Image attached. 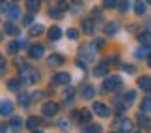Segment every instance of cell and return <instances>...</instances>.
<instances>
[{"label": "cell", "instance_id": "2", "mask_svg": "<svg viewBox=\"0 0 151 133\" xmlns=\"http://www.w3.org/2000/svg\"><path fill=\"white\" fill-rule=\"evenodd\" d=\"M78 53H80V56H82L86 62H93V58H95V45L82 43V47L78 49Z\"/></svg>", "mask_w": 151, "mask_h": 133}, {"label": "cell", "instance_id": "25", "mask_svg": "<svg viewBox=\"0 0 151 133\" xmlns=\"http://www.w3.org/2000/svg\"><path fill=\"white\" fill-rule=\"evenodd\" d=\"M90 120H91V113L88 111V109H84V111H80V124H88L90 122Z\"/></svg>", "mask_w": 151, "mask_h": 133}, {"label": "cell", "instance_id": "31", "mask_svg": "<svg viewBox=\"0 0 151 133\" xmlns=\"http://www.w3.org/2000/svg\"><path fill=\"white\" fill-rule=\"evenodd\" d=\"M129 0H119V2H118V8H119V11H123V13H125V11H129Z\"/></svg>", "mask_w": 151, "mask_h": 133}, {"label": "cell", "instance_id": "42", "mask_svg": "<svg viewBox=\"0 0 151 133\" xmlns=\"http://www.w3.org/2000/svg\"><path fill=\"white\" fill-rule=\"evenodd\" d=\"M41 96H43V92H34V94H32V100H39Z\"/></svg>", "mask_w": 151, "mask_h": 133}, {"label": "cell", "instance_id": "11", "mask_svg": "<svg viewBox=\"0 0 151 133\" xmlns=\"http://www.w3.org/2000/svg\"><path fill=\"white\" fill-rule=\"evenodd\" d=\"M6 11H8V17H9L11 21L19 19V15H21V11H19V8H17L15 4H11V6H8V9H6Z\"/></svg>", "mask_w": 151, "mask_h": 133}, {"label": "cell", "instance_id": "26", "mask_svg": "<svg viewBox=\"0 0 151 133\" xmlns=\"http://www.w3.org/2000/svg\"><path fill=\"white\" fill-rule=\"evenodd\" d=\"M84 133H103V128L95 126V124H90L88 128H84Z\"/></svg>", "mask_w": 151, "mask_h": 133}, {"label": "cell", "instance_id": "44", "mask_svg": "<svg viewBox=\"0 0 151 133\" xmlns=\"http://www.w3.org/2000/svg\"><path fill=\"white\" fill-rule=\"evenodd\" d=\"M4 66H6V60H4V56L0 55V68H4Z\"/></svg>", "mask_w": 151, "mask_h": 133}, {"label": "cell", "instance_id": "50", "mask_svg": "<svg viewBox=\"0 0 151 133\" xmlns=\"http://www.w3.org/2000/svg\"><path fill=\"white\" fill-rule=\"evenodd\" d=\"M110 133H116V131H110Z\"/></svg>", "mask_w": 151, "mask_h": 133}, {"label": "cell", "instance_id": "7", "mask_svg": "<svg viewBox=\"0 0 151 133\" xmlns=\"http://www.w3.org/2000/svg\"><path fill=\"white\" fill-rule=\"evenodd\" d=\"M11 113H13V103L9 100L0 101V114H2V116H9Z\"/></svg>", "mask_w": 151, "mask_h": 133}, {"label": "cell", "instance_id": "19", "mask_svg": "<svg viewBox=\"0 0 151 133\" xmlns=\"http://www.w3.org/2000/svg\"><path fill=\"white\" fill-rule=\"evenodd\" d=\"M118 126H119V129H121V131H131L134 124H132V120L125 118V120H121V122H118Z\"/></svg>", "mask_w": 151, "mask_h": 133}, {"label": "cell", "instance_id": "5", "mask_svg": "<svg viewBox=\"0 0 151 133\" xmlns=\"http://www.w3.org/2000/svg\"><path fill=\"white\" fill-rule=\"evenodd\" d=\"M69 81H71V77H69V73H65V71H60V73H56L54 77H52V81H50V83L58 86V84H67Z\"/></svg>", "mask_w": 151, "mask_h": 133}, {"label": "cell", "instance_id": "27", "mask_svg": "<svg viewBox=\"0 0 151 133\" xmlns=\"http://www.w3.org/2000/svg\"><path fill=\"white\" fill-rule=\"evenodd\" d=\"M6 51H8V55H17V51H19V43H17V41H11V43H8V47H6Z\"/></svg>", "mask_w": 151, "mask_h": 133}, {"label": "cell", "instance_id": "10", "mask_svg": "<svg viewBox=\"0 0 151 133\" xmlns=\"http://www.w3.org/2000/svg\"><path fill=\"white\" fill-rule=\"evenodd\" d=\"M60 38H62V30L58 26H50L49 28V39L50 41H58Z\"/></svg>", "mask_w": 151, "mask_h": 133}, {"label": "cell", "instance_id": "34", "mask_svg": "<svg viewBox=\"0 0 151 133\" xmlns=\"http://www.w3.org/2000/svg\"><path fill=\"white\" fill-rule=\"evenodd\" d=\"M138 124H140V126H149V120H147V116L144 113L138 114Z\"/></svg>", "mask_w": 151, "mask_h": 133}, {"label": "cell", "instance_id": "22", "mask_svg": "<svg viewBox=\"0 0 151 133\" xmlns=\"http://www.w3.org/2000/svg\"><path fill=\"white\" fill-rule=\"evenodd\" d=\"M43 32H45V26L43 25H36V26L30 28V36L32 38H36V36H39V34H43Z\"/></svg>", "mask_w": 151, "mask_h": 133}, {"label": "cell", "instance_id": "37", "mask_svg": "<svg viewBox=\"0 0 151 133\" xmlns=\"http://www.w3.org/2000/svg\"><path fill=\"white\" fill-rule=\"evenodd\" d=\"M49 17H52V19H60V17H62V9H50L49 11Z\"/></svg>", "mask_w": 151, "mask_h": 133}, {"label": "cell", "instance_id": "18", "mask_svg": "<svg viewBox=\"0 0 151 133\" xmlns=\"http://www.w3.org/2000/svg\"><path fill=\"white\" fill-rule=\"evenodd\" d=\"M140 111H142L144 114H147V113H151V96H147V97H144V100H142Z\"/></svg>", "mask_w": 151, "mask_h": 133}, {"label": "cell", "instance_id": "49", "mask_svg": "<svg viewBox=\"0 0 151 133\" xmlns=\"http://www.w3.org/2000/svg\"><path fill=\"white\" fill-rule=\"evenodd\" d=\"M0 39H2V34H0Z\"/></svg>", "mask_w": 151, "mask_h": 133}, {"label": "cell", "instance_id": "3", "mask_svg": "<svg viewBox=\"0 0 151 133\" xmlns=\"http://www.w3.org/2000/svg\"><path fill=\"white\" fill-rule=\"evenodd\" d=\"M121 86V79L118 75H112V77L104 79V90H118Z\"/></svg>", "mask_w": 151, "mask_h": 133}, {"label": "cell", "instance_id": "33", "mask_svg": "<svg viewBox=\"0 0 151 133\" xmlns=\"http://www.w3.org/2000/svg\"><path fill=\"white\" fill-rule=\"evenodd\" d=\"M58 128H60L62 131H67V129H69V120H65V118L58 120Z\"/></svg>", "mask_w": 151, "mask_h": 133}, {"label": "cell", "instance_id": "30", "mask_svg": "<svg viewBox=\"0 0 151 133\" xmlns=\"http://www.w3.org/2000/svg\"><path fill=\"white\" fill-rule=\"evenodd\" d=\"M134 97H136V92H134V90H129V92L123 96V101H125V103H132V101H134Z\"/></svg>", "mask_w": 151, "mask_h": 133}, {"label": "cell", "instance_id": "38", "mask_svg": "<svg viewBox=\"0 0 151 133\" xmlns=\"http://www.w3.org/2000/svg\"><path fill=\"white\" fill-rule=\"evenodd\" d=\"M32 13H26V15H22V25H32Z\"/></svg>", "mask_w": 151, "mask_h": 133}, {"label": "cell", "instance_id": "28", "mask_svg": "<svg viewBox=\"0 0 151 133\" xmlns=\"http://www.w3.org/2000/svg\"><path fill=\"white\" fill-rule=\"evenodd\" d=\"M146 4H147V2H138V4H136V8H134L136 15H144V13H146V9H147Z\"/></svg>", "mask_w": 151, "mask_h": 133}, {"label": "cell", "instance_id": "24", "mask_svg": "<svg viewBox=\"0 0 151 133\" xmlns=\"http://www.w3.org/2000/svg\"><path fill=\"white\" fill-rule=\"evenodd\" d=\"M82 30L86 34H91V32H93V23H91L90 19H84L82 21Z\"/></svg>", "mask_w": 151, "mask_h": 133}, {"label": "cell", "instance_id": "20", "mask_svg": "<svg viewBox=\"0 0 151 133\" xmlns=\"http://www.w3.org/2000/svg\"><path fill=\"white\" fill-rule=\"evenodd\" d=\"M47 64L49 66H60V64H63V58H62V56H58V55H52V56L47 58Z\"/></svg>", "mask_w": 151, "mask_h": 133}, {"label": "cell", "instance_id": "39", "mask_svg": "<svg viewBox=\"0 0 151 133\" xmlns=\"http://www.w3.org/2000/svg\"><path fill=\"white\" fill-rule=\"evenodd\" d=\"M19 103H21V105H28V103H30V100H28L26 94H21V96H19Z\"/></svg>", "mask_w": 151, "mask_h": 133}, {"label": "cell", "instance_id": "6", "mask_svg": "<svg viewBox=\"0 0 151 133\" xmlns=\"http://www.w3.org/2000/svg\"><path fill=\"white\" fill-rule=\"evenodd\" d=\"M93 111L99 114V116H103V118H106L108 114H110V109L104 105V103H101V101H95L93 103Z\"/></svg>", "mask_w": 151, "mask_h": 133}, {"label": "cell", "instance_id": "4", "mask_svg": "<svg viewBox=\"0 0 151 133\" xmlns=\"http://www.w3.org/2000/svg\"><path fill=\"white\" fill-rule=\"evenodd\" d=\"M58 111H60V105L54 101H47L43 105V113H45V116H54V114H58Z\"/></svg>", "mask_w": 151, "mask_h": 133}, {"label": "cell", "instance_id": "35", "mask_svg": "<svg viewBox=\"0 0 151 133\" xmlns=\"http://www.w3.org/2000/svg\"><path fill=\"white\" fill-rule=\"evenodd\" d=\"M65 34H67L69 39H77V38H78V30H75V28H67Z\"/></svg>", "mask_w": 151, "mask_h": 133}, {"label": "cell", "instance_id": "40", "mask_svg": "<svg viewBox=\"0 0 151 133\" xmlns=\"http://www.w3.org/2000/svg\"><path fill=\"white\" fill-rule=\"evenodd\" d=\"M58 9H62V11H65V9H67V4H65V2H63V0H62V2H58Z\"/></svg>", "mask_w": 151, "mask_h": 133}, {"label": "cell", "instance_id": "43", "mask_svg": "<svg viewBox=\"0 0 151 133\" xmlns=\"http://www.w3.org/2000/svg\"><path fill=\"white\" fill-rule=\"evenodd\" d=\"M0 9H8V4H6L4 0H0Z\"/></svg>", "mask_w": 151, "mask_h": 133}, {"label": "cell", "instance_id": "15", "mask_svg": "<svg viewBox=\"0 0 151 133\" xmlns=\"http://www.w3.org/2000/svg\"><path fill=\"white\" fill-rule=\"evenodd\" d=\"M4 32L8 34V36H17V34H19V28H17L13 23H6V25H4Z\"/></svg>", "mask_w": 151, "mask_h": 133}, {"label": "cell", "instance_id": "46", "mask_svg": "<svg viewBox=\"0 0 151 133\" xmlns=\"http://www.w3.org/2000/svg\"><path fill=\"white\" fill-rule=\"evenodd\" d=\"M73 2H75V4H80V2H82V0H73Z\"/></svg>", "mask_w": 151, "mask_h": 133}, {"label": "cell", "instance_id": "29", "mask_svg": "<svg viewBox=\"0 0 151 133\" xmlns=\"http://www.w3.org/2000/svg\"><path fill=\"white\" fill-rule=\"evenodd\" d=\"M8 88L11 92H17V90H19V79H9L8 81Z\"/></svg>", "mask_w": 151, "mask_h": 133}, {"label": "cell", "instance_id": "17", "mask_svg": "<svg viewBox=\"0 0 151 133\" xmlns=\"http://www.w3.org/2000/svg\"><path fill=\"white\" fill-rule=\"evenodd\" d=\"M138 86H140L142 90H151V77H140L138 79Z\"/></svg>", "mask_w": 151, "mask_h": 133}, {"label": "cell", "instance_id": "23", "mask_svg": "<svg viewBox=\"0 0 151 133\" xmlns=\"http://www.w3.org/2000/svg\"><path fill=\"white\" fill-rule=\"evenodd\" d=\"M26 8L30 9V13L39 9V0H26Z\"/></svg>", "mask_w": 151, "mask_h": 133}, {"label": "cell", "instance_id": "48", "mask_svg": "<svg viewBox=\"0 0 151 133\" xmlns=\"http://www.w3.org/2000/svg\"><path fill=\"white\" fill-rule=\"evenodd\" d=\"M34 133H41V131H37V129H36V131H34Z\"/></svg>", "mask_w": 151, "mask_h": 133}, {"label": "cell", "instance_id": "8", "mask_svg": "<svg viewBox=\"0 0 151 133\" xmlns=\"http://www.w3.org/2000/svg\"><path fill=\"white\" fill-rule=\"evenodd\" d=\"M80 96L84 97V100H91V97L95 96V90L91 84H82L80 86Z\"/></svg>", "mask_w": 151, "mask_h": 133}, {"label": "cell", "instance_id": "45", "mask_svg": "<svg viewBox=\"0 0 151 133\" xmlns=\"http://www.w3.org/2000/svg\"><path fill=\"white\" fill-rule=\"evenodd\" d=\"M147 66L151 68V56H149V58H147Z\"/></svg>", "mask_w": 151, "mask_h": 133}, {"label": "cell", "instance_id": "36", "mask_svg": "<svg viewBox=\"0 0 151 133\" xmlns=\"http://www.w3.org/2000/svg\"><path fill=\"white\" fill-rule=\"evenodd\" d=\"M116 4H118V0H103V8H106V9L116 8Z\"/></svg>", "mask_w": 151, "mask_h": 133}, {"label": "cell", "instance_id": "14", "mask_svg": "<svg viewBox=\"0 0 151 133\" xmlns=\"http://www.w3.org/2000/svg\"><path fill=\"white\" fill-rule=\"evenodd\" d=\"M106 73H108V68H106V64H104V62L97 64V68L93 69V75H95V77H104Z\"/></svg>", "mask_w": 151, "mask_h": 133}, {"label": "cell", "instance_id": "16", "mask_svg": "<svg viewBox=\"0 0 151 133\" xmlns=\"http://www.w3.org/2000/svg\"><path fill=\"white\" fill-rule=\"evenodd\" d=\"M119 30V25H118V23H108V25L106 26H104V34H106V36H112V34H116V32H118Z\"/></svg>", "mask_w": 151, "mask_h": 133}, {"label": "cell", "instance_id": "21", "mask_svg": "<svg viewBox=\"0 0 151 133\" xmlns=\"http://www.w3.org/2000/svg\"><path fill=\"white\" fill-rule=\"evenodd\" d=\"M37 126H39V120H37L36 116H30V118L26 120V128H28V129L36 131V129H37Z\"/></svg>", "mask_w": 151, "mask_h": 133}, {"label": "cell", "instance_id": "47", "mask_svg": "<svg viewBox=\"0 0 151 133\" xmlns=\"http://www.w3.org/2000/svg\"><path fill=\"white\" fill-rule=\"evenodd\" d=\"M146 2H147V4H151V0H146Z\"/></svg>", "mask_w": 151, "mask_h": 133}, {"label": "cell", "instance_id": "1", "mask_svg": "<svg viewBox=\"0 0 151 133\" xmlns=\"http://www.w3.org/2000/svg\"><path fill=\"white\" fill-rule=\"evenodd\" d=\"M19 75H21L22 83H26V84H32V83H36V81L39 79V73H37L34 68L26 66V64H21V68H19Z\"/></svg>", "mask_w": 151, "mask_h": 133}, {"label": "cell", "instance_id": "41", "mask_svg": "<svg viewBox=\"0 0 151 133\" xmlns=\"http://www.w3.org/2000/svg\"><path fill=\"white\" fill-rule=\"evenodd\" d=\"M123 71H127V73H134V68H132V66H123Z\"/></svg>", "mask_w": 151, "mask_h": 133}, {"label": "cell", "instance_id": "12", "mask_svg": "<svg viewBox=\"0 0 151 133\" xmlns=\"http://www.w3.org/2000/svg\"><path fill=\"white\" fill-rule=\"evenodd\" d=\"M136 56H138V58H149V56H151V47H149V45H144V47L136 49Z\"/></svg>", "mask_w": 151, "mask_h": 133}, {"label": "cell", "instance_id": "32", "mask_svg": "<svg viewBox=\"0 0 151 133\" xmlns=\"http://www.w3.org/2000/svg\"><path fill=\"white\" fill-rule=\"evenodd\" d=\"M138 41H140V43H144V45H149V41H151V36L144 32V34H140V36H138Z\"/></svg>", "mask_w": 151, "mask_h": 133}, {"label": "cell", "instance_id": "9", "mask_svg": "<svg viewBox=\"0 0 151 133\" xmlns=\"http://www.w3.org/2000/svg\"><path fill=\"white\" fill-rule=\"evenodd\" d=\"M43 53H45V47L41 43H36L30 47V58H41Z\"/></svg>", "mask_w": 151, "mask_h": 133}, {"label": "cell", "instance_id": "13", "mask_svg": "<svg viewBox=\"0 0 151 133\" xmlns=\"http://www.w3.org/2000/svg\"><path fill=\"white\" fill-rule=\"evenodd\" d=\"M9 128H11V131H21L22 129V118L13 116V118H11V122H9Z\"/></svg>", "mask_w": 151, "mask_h": 133}]
</instances>
